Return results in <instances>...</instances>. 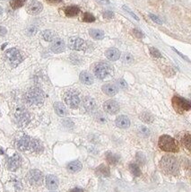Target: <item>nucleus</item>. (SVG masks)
I'll return each instance as SVG.
<instances>
[{
  "label": "nucleus",
  "instance_id": "1",
  "mask_svg": "<svg viewBox=\"0 0 191 192\" xmlns=\"http://www.w3.org/2000/svg\"><path fill=\"white\" fill-rule=\"evenodd\" d=\"M25 101L30 105H41L44 101L43 92L39 88H31L25 93Z\"/></svg>",
  "mask_w": 191,
  "mask_h": 192
},
{
  "label": "nucleus",
  "instance_id": "2",
  "mask_svg": "<svg viewBox=\"0 0 191 192\" xmlns=\"http://www.w3.org/2000/svg\"><path fill=\"white\" fill-rule=\"evenodd\" d=\"M161 166L165 173L172 175L177 174L179 170L178 161L172 155H165L164 157H162L161 161Z\"/></svg>",
  "mask_w": 191,
  "mask_h": 192
},
{
  "label": "nucleus",
  "instance_id": "3",
  "mask_svg": "<svg viewBox=\"0 0 191 192\" xmlns=\"http://www.w3.org/2000/svg\"><path fill=\"white\" fill-rule=\"evenodd\" d=\"M158 145H159V147L162 151H165V152L177 153L179 151V146H178L176 141L172 136H167V135L161 136L159 138Z\"/></svg>",
  "mask_w": 191,
  "mask_h": 192
},
{
  "label": "nucleus",
  "instance_id": "4",
  "mask_svg": "<svg viewBox=\"0 0 191 192\" xmlns=\"http://www.w3.org/2000/svg\"><path fill=\"white\" fill-rule=\"evenodd\" d=\"M111 73H112V68L108 63H99L94 68V74L99 79H105Z\"/></svg>",
  "mask_w": 191,
  "mask_h": 192
},
{
  "label": "nucleus",
  "instance_id": "5",
  "mask_svg": "<svg viewBox=\"0 0 191 192\" xmlns=\"http://www.w3.org/2000/svg\"><path fill=\"white\" fill-rule=\"evenodd\" d=\"M6 60L10 63V65L13 67H16L23 60V57L21 55L20 51L16 49H10L6 50L5 54Z\"/></svg>",
  "mask_w": 191,
  "mask_h": 192
},
{
  "label": "nucleus",
  "instance_id": "6",
  "mask_svg": "<svg viewBox=\"0 0 191 192\" xmlns=\"http://www.w3.org/2000/svg\"><path fill=\"white\" fill-rule=\"evenodd\" d=\"M172 104L174 109L176 112L179 113H183L184 112H188L189 111L191 108L190 102L187 100L180 98V97H173L172 98Z\"/></svg>",
  "mask_w": 191,
  "mask_h": 192
},
{
  "label": "nucleus",
  "instance_id": "7",
  "mask_svg": "<svg viewBox=\"0 0 191 192\" xmlns=\"http://www.w3.org/2000/svg\"><path fill=\"white\" fill-rule=\"evenodd\" d=\"M65 101L70 108L76 109L80 104V98L74 92H68L65 95Z\"/></svg>",
  "mask_w": 191,
  "mask_h": 192
},
{
  "label": "nucleus",
  "instance_id": "8",
  "mask_svg": "<svg viewBox=\"0 0 191 192\" xmlns=\"http://www.w3.org/2000/svg\"><path fill=\"white\" fill-rule=\"evenodd\" d=\"M27 179L29 180V182L31 185H36L39 186L42 183V180H43V176L42 173L38 171V170H31L30 173L27 175Z\"/></svg>",
  "mask_w": 191,
  "mask_h": 192
},
{
  "label": "nucleus",
  "instance_id": "9",
  "mask_svg": "<svg viewBox=\"0 0 191 192\" xmlns=\"http://www.w3.org/2000/svg\"><path fill=\"white\" fill-rule=\"evenodd\" d=\"M85 41L84 40H82L80 38L77 37H72L69 39L68 41V47L71 50H83L85 49Z\"/></svg>",
  "mask_w": 191,
  "mask_h": 192
},
{
  "label": "nucleus",
  "instance_id": "10",
  "mask_svg": "<svg viewBox=\"0 0 191 192\" xmlns=\"http://www.w3.org/2000/svg\"><path fill=\"white\" fill-rule=\"evenodd\" d=\"M15 118L19 125L25 126L30 119V116H29V113L26 112L24 108H19L15 112Z\"/></svg>",
  "mask_w": 191,
  "mask_h": 192
},
{
  "label": "nucleus",
  "instance_id": "11",
  "mask_svg": "<svg viewBox=\"0 0 191 192\" xmlns=\"http://www.w3.org/2000/svg\"><path fill=\"white\" fill-rule=\"evenodd\" d=\"M103 108H104L106 112H108L110 114H116L119 111V104L116 101L110 100V101H105L104 104H103Z\"/></svg>",
  "mask_w": 191,
  "mask_h": 192
},
{
  "label": "nucleus",
  "instance_id": "12",
  "mask_svg": "<svg viewBox=\"0 0 191 192\" xmlns=\"http://www.w3.org/2000/svg\"><path fill=\"white\" fill-rule=\"evenodd\" d=\"M20 165H21V157L17 154L13 155L11 158H9V160L7 162V168L10 171L17 170L20 167Z\"/></svg>",
  "mask_w": 191,
  "mask_h": 192
},
{
  "label": "nucleus",
  "instance_id": "13",
  "mask_svg": "<svg viewBox=\"0 0 191 192\" xmlns=\"http://www.w3.org/2000/svg\"><path fill=\"white\" fill-rule=\"evenodd\" d=\"M42 4L38 1H32L27 6V12L30 14H38L42 11Z\"/></svg>",
  "mask_w": 191,
  "mask_h": 192
},
{
  "label": "nucleus",
  "instance_id": "14",
  "mask_svg": "<svg viewBox=\"0 0 191 192\" xmlns=\"http://www.w3.org/2000/svg\"><path fill=\"white\" fill-rule=\"evenodd\" d=\"M66 49V43L61 39H56L51 45V50L54 53H61Z\"/></svg>",
  "mask_w": 191,
  "mask_h": 192
},
{
  "label": "nucleus",
  "instance_id": "15",
  "mask_svg": "<svg viewBox=\"0 0 191 192\" xmlns=\"http://www.w3.org/2000/svg\"><path fill=\"white\" fill-rule=\"evenodd\" d=\"M83 107L87 112H93L96 109V101L91 97H85L83 101Z\"/></svg>",
  "mask_w": 191,
  "mask_h": 192
},
{
  "label": "nucleus",
  "instance_id": "16",
  "mask_svg": "<svg viewBox=\"0 0 191 192\" xmlns=\"http://www.w3.org/2000/svg\"><path fill=\"white\" fill-rule=\"evenodd\" d=\"M31 139L29 136H24L17 142V148L21 151H26L31 148Z\"/></svg>",
  "mask_w": 191,
  "mask_h": 192
},
{
  "label": "nucleus",
  "instance_id": "17",
  "mask_svg": "<svg viewBox=\"0 0 191 192\" xmlns=\"http://www.w3.org/2000/svg\"><path fill=\"white\" fill-rule=\"evenodd\" d=\"M106 58L111 61H116L120 58V51L116 48H111L106 51Z\"/></svg>",
  "mask_w": 191,
  "mask_h": 192
},
{
  "label": "nucleus",
  "instance_id": "18",
  "mask_svg": "<svg viewBox=\"0 0 191 192\" xmlns=\"http://www.w3.org/2000/svg\"><path fill=\"white\" fill-rule=\"evenodd\" d=\"M46 186L49 189H56L58 186V180L54 175H48L46 177Z\"/></svg>",
  "mask_w": 191,
  "mask_h": 192
},
{
  "label": "nucleus",
  "instance_id": "19",
  "mask_svg": "<svg viewBox=\"0 0 191 192\" xmlns=\"http://www.w3.org/2000/svg\"><path fill=\"white\" fill-rule=\"evenodd\" d=\"M116 125L120 129H128L130 126L129 118L125 115L118 116L116 119Z\"/></svg>",
  "mask_w": 191,
  "mask_h": 192
},
{
  "label": "nucleus",
  "instance_id": "20",
  "mask_svg": "<svg viewBox=\"0 0 191 192\" xmlns=\"http://www.w3.org/2000/svg\"><path fill=\"white\" fill-rule=\"evenodd\" d=\"M102 91L108 96H114L117 93V87L113 84H106L102 86Z\"/></svg>",
  "mask_w": 191,
  "mask_h": 192
},
{
  "label": "nucleus",
  "instance_id": "21",
  "mask_svg": "<svg viewBox=\"0 0 191 192\" xmlns=\"http://www.w3.org/2000/svg\"><path fill=\"white\" fill-rule=\"evenodd\" d=\"M80 81L85 84V85H90L93 84V77L92 74L88 72H82L80 74Z\"/></svg>",
  "mask_w": 191,
  "mask_h": 192
},
{
  "label": "nucleus",
  "instance_id": "22",
  "mask_svg": "<svg viewBox=\"0 0 191 192\" xmlns=\"http://www.w3.org/2000/svg\"><path fill=\"white\" fill-rule=\"evenodd\" d=\"M80 12V9L79 7L76 6H68L65 8V14L66 15L68 16V17H74V16H76Z\"/></svg>",
  "mask_w": 191,
  "mask_h": 192
},
{
  "label": "nucleus",
  "instance_id": "23",
  "mask_svg": "<svg viewBox=\"0 0 191 192\" xmlns=\"http://www.w3.org/2000/svg\"><path fill=\"white\" fill-rule=\"evenodd\" d=\"M54 109H55V112H57V114L60 117H64L68 114V111H67L66 107L61 102H56L54 104Z\"/></svg>",
  "mask_w": 191,
  "mask_h": 192
},
{
  "label": "nucleus",
  "instance_id": "24",
  "mask_svg": "<svg viewBox=\"0 0 191 192\" xmlns=\"http://www.w3.org/2000/svg\"><path fill=\"white\" fill-rule=\"evenodd\" d=\"M82 169V163L79 161H74L68 164V170L70 173H77Z\"/></svg>",
  "mask_w": 191,
  "mask_h": 192
},
{
  "label": "nucleus",
  "instance_id": "25",
  "mask_svg": "<svg viewBox=\"0 0 191 192\" xmlns=\"http://www.w3.org/2000/svg\"><path fill=\"white\" fill-rule=\"evenodd\" d=\"M89 33L95 40H102L105 36L104 32L101 30H98V29H90Z\"/></svg>",
  "mask_w": 191,
  "mask_h": 192
},
{
  "label": "nucleus",
  "instance_id": "26",
  "mask_svg": "<svg viewBox=\"0 0 191 192\" xmlns=\"http://www.w3.org/2000/svg\"><path fill=\"white\" fill-rule=\"evenodd\" d=\"M56 34L54 31H50V30H46L42 32V38L47 41H52L55 40Z\"/></svg>",
  "mask_w": 191,
  "mask_h": 192
},
{
  "label": "nucleus",
  "instance_id": "27",
  "mask_svg": "<svg viewBox=\"0 0 191 192\" xmlns=\"http://www.w3.org/2000/svg\"><path fill=\"white\" fill-rule=\"evenodd\" d=\"M106 159H107V162L111 164H117V162L119 160V157L117 156V155H113V154H108L107 156H106Z\"/></svg>",
  "mask_w": 191,
  "mask_h": 192
},
{
  "label": "nucleus",
  "instance_id": "28",
  "mask_svg": "<svg viewBox=\"0 0 191 192\" xmlns=\"http://www.w3.org/2000/svg\"><path fill=\"white\" fill-rule=\"evenodd\" d=\"M97 172L100 173L102 176H105V177L110 176V169L107 167L106 165H104V164L100 165V166L97 168Z\"/></svg>",
  "mask_w": 191,
  "mask_h": 192
},
{
  "label": "nucleus",
  "instance_id": "29",
  "mask_svg": "<svg viewBox=\"0 0 191 192\" xmlns=\"http://www.w3.org/2000/svg\"><path fill=\"white\" fill-rule=\"evenodd\" d=\"M140 118L145 123H151L154 120V117L148 112H143L142 114L140 115Z\"/></svg>",
  "mask_w": 191,
  "mask_h": 192
},
{
  "label": "nucleus",
  "instance_id": "30",
  "mask_svg": "<svg viewBox=\"0 0 191 192\" xmlns=\"http://www.w3.org/2000/svg\"><path fill=\"white\" fill-rule=\"evenodd\" d=\"M25 2H26V0H12L10 2V5L12 6V8L17 9V8H20L23 6H25Z\"/></svg>",
  "mask_w": 191,
  "mask_h": 192
},
{
  "label": "nucleus",
  "instance_id": "31",
  "mask_svg": "<svg viewBox=\"0 0 191 192\" xmlns=\"http://www.w3.org/2000/svg\"><path fill=\"white\" fill-rule=\"evenodd\" d=\"M182 140H183V141H182V142H183V145L187 147V149L190 150V145H191L190 134H189V133H186L185 136H184V137H183Z\"/></svg>",
  "mask_w": 191,
  "mask_h": 192
},
{
  "label": "nucleus",
  "instance_id": "32",
  "mask_svg": "<svg viewBox=\"0 0 191 192\" xmlns=\"http://www.w3.org/2000/svg\"><path fill=\"white\" fill-rule=\"evenodd\" d=\"M129 169H130V171H131V173L134 174L135 176H136V177L140 176V174H141V171H140L139 167L136 165V163H131V164L129 165Z\"/></svg>",
  "mask_w": 191,
  "mask_h": 192
},
{
  "label": "nucleus",
  "instance_id": "33",
  "mask_svg": "<svg viewBox=\"0 0 191 192\" xmlns=\"http://www.w3.org/2000/svg\"><path fill=\"white\" fill-rule=\"evenodd\" d=\"M83 21L86 23H93L95 21V17L90 13H85L83 15Z\"/></svg>",
  "mask_w": 191,
  "mask_h": 192
},
{
  "label": "nucleus",
  "instance_id": "34",
  "mask_svg": "<svg viewBox=\"0 0 191 192\" xmlns=\"http://www.w3.org/2000/svg\"><path fill=\"white\" fill-rule=\"evenodd\" d=\"M122 60H123V62L126 63V64H132L133 61H134V58H133L132 55L126 53V54H124L123 55Z\"/></svg>",
  "mask_w": 191,
  "mask_h": 192
},
{
  "label": "nucleus",
  "instance_id": "35",
  "mask_svg": "<svg viewBox=\"0 0 191 192\" xmlns=\"http://www.w3.org/2000/svg\"><path fill=\"white\" fill-rule=\"evenodd\" d=\"M150 53H151L152 57H154V58H161V54L160 53V51L155 48H150Z\"/></svg>",
  "mask_w": 191,
  "mask_h": 192
},
{
  "label": "nucleus",
  "instance_id": "36",
  "mask_svg": "<svg viewBox=\"0 0 191 192\" xmlns=\"http://www.w3.org/2000/svg\"><path fill=\"white\" fill-rule=\"evenodd\" d=\"M96 119L98 120L99 122H101V123H105L106 122V117L102 113H101V112H99V113L96 114Z\"/></svg>",
  "mask_w": 191,
  "mask_h": 192
},
{
  "label": "nucleus",
  "instance_id": "37",
  "mask_svg": "<svg viewBox=\"0 0 191 192\" xmlns=\"http://www.w3.org/2000/svg\"><path fill=\"white\" fill-rule=\"evenodd\" d=\"M149 16H150V18L152 19L154 22H155L156 24H159V25H162V21L161 20L157 15H155V14H149Z\"/></svg>",
  "mask_w": 191,
  "mask_h": 192
},
{
  "label": "nucleus",
  "instance_id": "38",
  "mask_svg": "<svg viewBox=\"0 0 191 192\" xmlns=\"http://www.w3.org/2000/svg\"><path fill=\"white\" fill-rule=\"evenodd\" d=\"M123 9H124V10H125V11H127V12L128 13V14H130V15H131V16H132V17H134V18L136 19V21H138V20H139V18H138V17H137V16H136V14H135V13L132 12V11L130 10L129 8H128V6H123Z\"/></svg>",
  "mask_w": 191,
  "mask_h": 192
},
{
  "label": "nucleus",
  "instance_id": "39",
  "mask_svg": "<svg viewBox=\"0 0 191 192\" xmlns=\"http://www.w3.org/2000/svg\"><path fill=\"white\" fill-rule=\"evenodd\" d=\"M133 33H134V35H135L136 37L139 38V39L144 38V33H143L141 31H139L138 29H134V30H133Z\"/></svg>",
  "mask_w": 191,
  "mask_h": 192
},
{
  "label": "nucleus",
  "instance_id": "40",
  "mask_svg": "<svg viewBox=\"0 0 191 192\" xmlns=\"http://www.w3.org/2000/svg\"><path fill=\"white\" fill-rule=\"evenodd\" d=\"M103 16H104L105 18H108V19H111L114 17V13L111 12V11H105L104 13H103Z\"/></svg>",
  "mask_w": 191,
  "mask_h": 192
},
{
  "label": "nucleus",
  "instance_id": "41",
  "mask_svg": "<svg viewBox=\"0 0 191 192\" xmlns=\"http://www.w3.org/2000/svg\"><path fill=\"white\" fill-rule=\"evenodd\" d=\"M36 32H37V29H36V27H30V28L27 30V33H28L30 36L34 35Z\"/></svg>",
  "mask_w": 191,
  "mask_h": 192
},
{
  "label": "nucleus",
  "instance_id": "42",
  "mask_svg": "<svg viewBox=\"0 0 191 192\" xmlns=\"http://www.w3.org/2000/svg\"><path fill=\"white\" fill-rule=\"evenodd\" d=\"M117 83H118V85H119V87H121V88H123V89L127 88V86H128L127 83H126L125 80H123V79H119V80L117 81Z\"/></svg>",
  "mask_w": 191,
  "mask_h": 192
},
{
  "label": "nucleus",
  "instance_id": "43",
  "mask_svg": "<svg viewBox=\"0 0 191 192\" xmlns=\"http://www.w3.org/2000/svg\"><path fill=\"white\" fill-rule=\"evenodd\" d=\"M6 33H7V30L6 27L0 26V36H5Z\"/></svg>",
  "mask_w": 191,
  "mask_h": 192
},
{
  "label": "nucleus",
  "instance_id": "44",
  "mask_svg": "<svg viewBox=\"0 0 191 192\" xmlns=\"http://www.w3.org/2000/svg\"><path fill=\"white\" fill-rule=\"evenodd\" d=\"M140 132L142 134H144V135H145V136L149 135V129H148L147 128H145V127H141L140 128Z\"/></svg>",
  "mask_w": 191,
  "mask_h": 192
},
{
  "label": "nucleus",
  "instance_id": "45",
  "mask_svg": "<svg viewBox=\"0 0 191 192\" xmlns=\"http://www.w3.org/2000/svg\"><path fill=\"white\" fill-rule=\"evenodd\" d=\"M70 192H84V190L82 189H79V188H74L73 189H71Z\"/></svg>",
  "mask_w": 191,
  "mask_h": 192
},
{
  "label": "nucleus",
  "instance_id": "46",
  "mask_svg": "<svg viewBox=\"0 0 191 192\" xmlns=\"http://www.w3.org/2000/svg\"><path fill=\"white\" fill-rule=\"evenodd\" d=\"M98 1L101 2V3H102V4H110L109 0H98Z\"/></svg>",
  "mask_w": 191,
  "mask_h": 192
},
{
  "label": "nucleus",
  "instance_id": "47",
  "mask_svg": "<svg viewBox=\"0 0 191 192\" xmlns=\"http://www.w3.org/2000/svg\"><path fill=\"white\" fill-rule=\"evenodd\" d=\"M49 1L51 3H60L61 2V0H49Z\"/></svg>",
  "mask_w": 191,
  "mask_h": 192
},
{
  "label": "nucleus",
  "instance_id": "48",
  "mask_svg": "<svg viewBox=\"0 0 191 192\" xmlns=\"http://www.w3.org/2000/svg\"><path fill=\"white\" fill-rule=\"evenodd\" d=\"M2 14H3V8H2V7L0 6V15H1Z\"/></svg>",
  "mask_w": 191,
  "mask_h": 192
},
{
  "label": "nucleus",
  "instance_id": "49",
  "mask_svg": "<svg viewBox=\"0 0 191 192\" xmlns=\"http://www.w3.org/2000/svg\"><path fill=\"white\" fill-rule=\"evenodd\" d=\"M50 192H57V191H50Z\"/></svg>",
  "mask_w": 191,
  "mask_h": 192
}]
</instances>
